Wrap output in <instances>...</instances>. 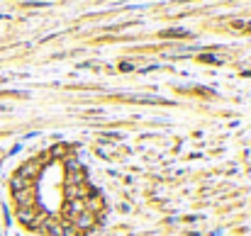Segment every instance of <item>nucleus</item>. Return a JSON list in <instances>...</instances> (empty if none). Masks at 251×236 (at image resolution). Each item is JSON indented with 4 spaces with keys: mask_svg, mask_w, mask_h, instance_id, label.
Listing matches in <instances>:
<instances>
[{
    "mask_svg": "<svg viewBox=\"0 0 251 236\" xmlns=\"http://www.w3.org/2000/svg\"><path fill=\"white\" fill-rule=\"evenodd\" d=\"M15 200H18V204H20V207H30V204H32V192H30V187H27V190L15 192Z\"/></svg>",
    "mask_w": 251,
    "mask_h": 236,
    "instance_id": "obj_3",
    "label": "nucleus"
},
{
    "mask_svg": "<svg viewBox=\"0 0 251 236\" xmlns=\"http://www.w3.org/2000/svg\"><path fill=\"white\" fill-rule=\"evenodd\" d=\"M93 224H95L93 212H81V214H78V219H76V226H78V229H90Z\"/></svg>",
    "mask_w": 251,
    "mask_h": 236,
    "instance_id": "obj_2",
    "label": "nucleus"
},
{
    "mask_svg": "<svg viewBox=\"0 0 251 236\" xmlns=\"http://www.w3.org/2000/svg\"><path fill=\"white\" fill-rule=\"evenodd\" d=\"M61 236H76V229L73 226H61Z\"/></svg>",
    "mask_w": 251,
    "mask_h": 236,
    "instance_id": "obj_6",
    "label": "nucleus"
},
{
    "mask_svg": "<svg viewBox=\"0 0 251 236\" xmlns=\"http://www.w3.org/2000/svg\"><path fill=\"white\" fill-rule=\"evenodd\" d=\"M44 231H47L49 236H61V226H59L56 221H47V224H44Z\"/></svg>",
    "mask_w": 251,
    "mask_h": 236,
    "instance_id": "obj_5",
    "label": "nucleus"
},
{
    "mask_svg": "<svg viewBox=\"0 0 251 236\" xmlns=\"http://www.w3.org/2000/svg\"><path fill=\"white\" fill-rule=\"evenodd\" d=\"M10 187H13V192L27 190V187H30V178H25V175L15 173V175H13V180H10Z\"/></svg>",
    "mask_w": 251,
    "mask_h": 236,
    "instance_id": "obj_1",
    "label": "nucleus"
},
{
    "mask_svg": "<svg viewBox=\"0 0 251 236\" xmlns=\"http://www.w3.org/2000/svg\"><path fill=\"white\" fill-rule=\"evenodd\" d=\"M37 170H39V161H32V163H25L18 173H20V175H25V178H32Z\"/></svg>",
    "mask_w": 251,
    "mask_h": 236,
    "instance_id": "obj_4",
    "label": "nucleus"
}]
</instances>
